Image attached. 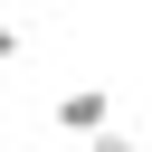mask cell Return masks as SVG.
I'll use <instances>...</instances> for the list:
<instances>
[{"mask_svg":"<svg viewBox=\"0 0 152 152\" xmlns=\"http://www.w3.org/2000/svg\"><path fill=\"white\" fill-rule=\"evenodd\" d=\"M104 124H114V95H104V86H66V95H57V133H66V142H86V133H104Z\"/></svg>","mask_w":152,"mask_h":152,"instance_id":"cell-1","label":"cell"},{"mask_svg":"<svg viewBox=\"0 0 152 152\" xmlns=\"http://www.w3.org/2000/svg\"><path fill=\"white\" fill-rule=\"evenodd\" d=\"M86 152H142V142H133L124 124H104V133H86Z\"/></svg>","mask_w":152,"mask_h":152,"instance_id":"cell-2","label":"cell"},{"mask_svg":"<svg viewBox=\"0 0 152 152\" xmlns=\"http://www.w3.org/2000/svg\"><path fill=\"white\" fill-rule=\"evenodd\" d=\"M10 57H19V28H10V10H0V66H10Z\"/></svg>","mask_w":152,"mask_h":152,"instance_id":"cell-3","label":"cell"}]
</instances>
